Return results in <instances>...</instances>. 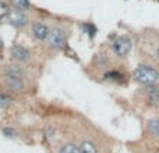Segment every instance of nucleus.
<instances>
[{"label": "nucleus", "instance_id": "1", "mask_svg": "<svg viewBox=\"0 0 159 153\" xmlns=\"http://www.w3.org/2000/svg\"><path fill=\"white\" fill-rule=\"evenodd\" d=\"M133 76L137 82L144 85H152L159 79V72L149 66H140L134 70Z\"/></svg>", "mask_w": 159, "mask_h": 153}, {"label": "nucleus", "instance_id": "2", "mask_svg": "<svg viewBox=\"0 0 159 153\" xmlns=\"http://www.w3.org/2000/svg\"><path fill=\"white\" fill-rule=\"evenodd\" d=\"M66 43V33L61 28H53L50 29L49 35L46 38V45L53 50H59Z\"/></svg>", "mask_w": 159, "mask_h": 153}, {"label": "nucleus", "instance_id": "3", "mask_svg": "<svg viewBox=\"0 0 159 153\" xmlns=\"http://www.w3.org/2000/svg\"><path fill=\"white\" fill-rule=\"evenodd\" d=\"M131 39H129L127 36H120L113 42V50L117 56H126L131 50Z\"/></svg>", "mask_w": 159, "mask_h": 153}, {"label": "nucleus", "instance_id": "4", "mask_svg": "<svg viewBox=\"0 0 159 153\" xmlns=\"http://www.w3.org/2000/svg\"><path fill=\"white\" fill-rule=\"evenodd\" d=\"M7 20L16 28H24L28 24V17L21 10H11L7 14Z\"/></svg>", "mask_w": 159, "mask_h": 153}, {"label": "nucleus", "instance_id": "5", "mask_svg": "<svg viewBox=\"0 0 159 153\" xmlns=\"http://www.w3.org/2000/svg\"><path fill=\"white\" fill-rule=\"evenodd\" d=\"M4 85L7 89L13 90V92H21L25 88V82L20 76H13V75H6L4 76Z\"/></svg>", "mask_w": 159, "mask_h": 153}, {"label": "nucleus", "instance_id": "6", "mask_svg": "<svg viewBox=\"0 0 159 153\" xmlns=\"http://www.w3.org/2000/svg\"><path fill=\"white\" fill-rule=\"evenodd\" d=\"M11 57L14 60H17L18 63H24V61L30 60L31 53L27 47L21 46V45H16V46L11 47Z\"/></svg>", "mask_w": 159, "mask_h": 153}, {"label": "nucleus", "instance_id": "7", "mask_svg": "<svg viewBox=\"0 0 159 153\" xmlns=\"http://www.w3.org/2000/svg\"><path fill=\"white\" fill-rule=\"evenodd\" d=\"M147 100L151 107L159 106V86L155 84L147 85Z\"/></svg>", "mask_w": 159, "mask_h": 153}, {"label": "nucleus", "instance_id": "8", "mask_svg": "<svg viewBox=\"0 0 159 153\" xmlns=\"http://www.w3.org/2000/svg\"><path fill=\"white\" fill-rule=\"evenodd\" d=\"M50 29L48 28L46 24H42V22H35L32 25V35L35 36L39 41H46L48 35H49Z\"/></svg>", "mask_w": 159, "mask_h": 153}, {"label": "nucleus", "instance_id": "9", "mask_svg": "<svg viewBox=\"0 0 159 153\" xmlns=\"http://www.w3.org/2000/svg\"><path fill=\"white\" fill-rule=\"evenodd\" d=\"M147 129L151 135L159 138V118H151L147 123Z\"/></svg>", "mask_w": 159, "mask_h": 153}, {"label": "nucleus", "instance_id": "10", "mask_svg": "<svg viewBox=\"0 0 159 153\" xmlns=\"http://www.w3.org/2000/svg\"><path fill=\"white\" fill-rule=\"evenodd\" d=\"M6 75H13V76H20V78H22L24 76V70L21 68L20 66H17V64H11V66L6 67Z\"/></svg>", "mask_w": 159, "mask_h": 153}, {"label": "nucleus", "instance_id": "11", "mask_svg": "<svg viewBox=\"0 0 159 153\" xmlns=\"http://www.w3.org/2000/svg\"><path fill=\"white\" fill-rule=\"evenodd\" d=\"M80 149H81V153H98L96 151L95 145H93L92 142H89V141H85V142L81 143V146H80Z\"/></svg>", "mask_w": 159, "mask_h": 153}, {"label": "nucleus", "instance_id": "12", "mask_svg": "<svg viewBox=\"0 0 159 153\" xmlns=\"http://www.w3.org/2000/svg\"><path fill=\"white\" fill-rule=\"evenodd\" d=\"M59 153H81V149L75 146L74 143H67V145L61 146Z\"/></svg>", "mask_w": 159, "mask_h": 153}, {"label": "nucleus", "instance_id": "13", "mask_svg": "<svg viewBox=\"0 0 159 153\" xmlns=\"http://www.w3.org/2000/svg\"><path fill=\"white\" fill-rule=\"evenodd\" d=\"M11 3L14 4V7L17 10H28L30 8V0H11Z\"/></svg>", "mask_w": 159, "mask_h": 153}, {"label": "nucleus", "instance_id": "14", "mask_svg": "<svg viewBox=\"0 0 159 153\" xmlns=\"http://www.w3.org/2000/svg\"><path fill=\"white\" fill-rule=\"evenodd\" d=\"M8 13H10V11H8L7 6H6L3 2H0V20L4 18V17H7Z\"/></svg>", "mask_w": 159, "mask_h": 153}, {"label": "nucleus", "instance_id": "15", "mask_svg": "<svg viewBox=\"0 0 159 153\" xmlns=\"http://www.w3.org/2000/svg\"><path fill=\"white\" fill-rule=\"evenodd\" d=\"M10 103H11L10 98H7L4 95H0V107H7Z\"/></svg>", "mask_w": 159, "mask_h": 153}, {"label": "nucleus", "instance_id": "16", "mask_svg": "<svg viewBox=\"0 0 159 153\" xmlns=\"http://www.w3.org/2000/svg\"><path fill=\"white\" fill-rule=\"evenodd\" d=\"M3 134H4L6 137L14 138V137H16V129H13V128H4V129H3Z\"/></svg>", "mask_w": 159, "mask_h": 153}, {"label": "nucleus", "instance_id": "17", "mask_svg": "<svg viewBox=\"0 0 159 153\" xmlns=\"http://www.w3.org/2000/svg\"><path fill=\"white\" fill-rule=\"evenodd\" d=\"M107 78H113V79H119V78H121V74L120 72H117V71H110V72H107L106 74Z\"/></svg>", "mask_w": 159, "mask_h": 153}, {"label": "nucleus", "instance_id": "18", "mask_svg": "<svg viewBox=\"0 0 159 153\" xmlns=\"http://www.w3.org/2000/svg\"><path fill=\"white\" fill-rule=\"evenodd\" d=\"M3 46H4V45H3V39H2V38H0V49H2V47H3Z\"/></svg>", "mask_w": 159, "mask_h": 153}, {"label": "nucleus", "instance_id": "19", "mask_svg": "<svg viewBox=\"0 0 159 153\" xmlns=\"http://www.w3.org/2000/svg\"><path fill=\"white\" fill-rule=\"evenodd\" d=\"M158 57H159V49H158Z\"/></svg>", "mask_w": 159, "mask_h": 153}]
</instances>
